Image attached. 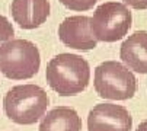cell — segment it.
<instances>
[{"mask_svg": "<svg viewBox=\"0 0 147 131\" xmlns=\"http://www.w3.org/2000/svg\"><path fill=\"white\" fill-rule=\"evenodd\" d=\"M89 63L76 54H58L47 64V82L60 96H74L89 84Z\"/></svg>", "mask_w": 147, "mask_h": 131, "instance_id": "cell-1", "label": "cell"}, {"mask_svg": "<svg viewBox=\"0 0 147 131\" xmlns=\"http://www.w3.org/2000/svg\"><path fill=\"white\" fill-rule=\"evenodd\" d=\"M3 105L9 120L20 125H28L44 117L48 96L38 84H18L5 95Z\"/></svg>", "mask_w": 147, "mask_h": 131, "instance_id": "cell-2", "label": "cell"}, {"mask_svg": "<svg viewBox=\"0 0 147 131\" xmlns=\"http://www.w3.org/2000/svg\"><path fill=\"white\" fill-rule=\"evenodd\" d=\"M39 64V50L28 39L13 38L0 47V72L7 79H31L38 73Z\"/></svg>", "mask_w": 147, "mask_h": 131, "instance_id": "cell-3", "label": "cell"}, {"mask_svg": "<svg viewBox=\"0 0 147 131\" xmlns=\"http://www.w3.org/2000/svg\"><path fill=\"white\" fill-rule=\"evenodd\" d=\"M95 89L100 98L111 101L131 99L137 89V79L131 70L118 61H103L95 70Z\"/></svg>", "mask_w": 147, "mask_h": 131, "instance_id": "cell-4", "label": "cell"}, {"mask_svg": "<svg viewBox=\"0 0 147 131\" xmlns=\"http://www.w3.org/2000/svg\"><path fill=\"white\" fill-rule=\"evenodd\" d=\"M133 16L130 9L119 2L102 3L93 12L90 28L98 41L115 42L124 38L131 28Z\"/></svg>", "mask_w": 147, "mask_h": 131, "instance_id": "cell-5", "label": "cell"}, {"mask_svg": "<svg viewBox=\"0 0 147 131\" xmlns=\"http://www.w3.org/2000/svg\"><path fill=\"white\" fill-rule=\"evenodd\" d=\"M131 127L133 118L121 105L99 103L88 117V131H131Z\"/></svg>", "mask_w": 147, "mask_h": 131, "instance_id": "cell-6", "label": "cell"}, {"mask_svg": "<svg viewBox=\"0 0 147 131\" xmlns=\"http://www.w3.org/2000/svg\"><path fill=\"white\" fill-rule=\"evenodd\" d=\"M58 36L66 47L80 51L93 50L98 44V39L90 28V19L88 16L66 18L58 26Z\"/></svg>", "mask_w": 147, "mask_h": 131, "instance_id": "cell-7", "label": "cell"}, {"mask_svg": "<svg viewBox=\"0 0 147 131\" xmlns=\"http://www.w3.org/2000/svg\"><path fill=\"white\" fill-rule=\"evenodd\" d=\"M12 16L22 29H35L50 16L48 0H12Z\"/></svg>", "mask_w": 147, "mask_h": 131, "instance_id": "cell-8", "label": "cell"}, {"mask_svg": "<svg viewBox=\"0 0 147 131\" xmlns=\"http://www.w3.org/2000/svg\"><path fill=\"white\" fill-rule=\"evenodd\" d=\"M121 60L128 69L146 74L147 73V32L137 31L130 35L121 45Z\"/></svg>", "mask_w": 147, "mask_h": 131, "instance_id": "cell-9", "label": "cell"}, {"mask_svg": "<svg viewBox=\"0 0 147 131\" xmlns=\"http://www.w3.org/2000/svg\"><path fill=\"white\" fill-rule=\"evenodd\" d=\"M82 120L73 108L57 106L47 112L39 125V131H80Z\"/></svg>", "mask_w": 147, "mask_h": 131, "instance_id": "cell-10", "label": "cell"}, {"mask_svg": "<svg viewBox=\"0 0 147 131\" xmlns=\"http://www.w3.org/2000/svg\"><path fill=\"white\" fill-rule=\"evenodd\" d=\"M60 2H61V5H64L70 10L85 12V10L92 9L98 0H60Z\"/></svg>", "mask_w": 147, "mask_h": 131, "instance_id": "cell-11", "label": "cell"}, {"mask_svg": "<svg viewBox=\"0 0 147 131\" xmlns=\"http://www.w3.org/2000/svg\"><path fill=\"white\" fill-rule=\"evenodd\" d=\"M13 36H15V31H13L12 24L7 20V18L0 15V47H2L5 42L13 39Z\"/></svg>", "mask_w": 147, "mask_h": 131, "instance_id": "cell-12", "label": "cell"}, {"mask_svg": "<svg viewBox=\"0 0 147 131\" xmlns=\"http://www.w3.org/2000/svg\"><path fill=\"white\" fill-rule=\"evenodd\" d=\"M128 6L134 7V9H138V10H143V9H147V0H124Z\"/></svg>", "mask_w": 147, "mask_h": 131, "instance_id": "cell-13", "label": "cell"}, {"mask_svg": "<svg viewBox=\"0 0 147 131\" xmlns=\"http://www.w3.org/2000/svg\"><path fill=\"white\" fill-rule=\"evenodd\" d=\"M136 131H147V120L146 121H143L138 127H137V130Z\"/></svg>", "mask_w": 147, "mask_h": 131, "instance_id": "cell-14", "label": "cell"}]
</instances>
